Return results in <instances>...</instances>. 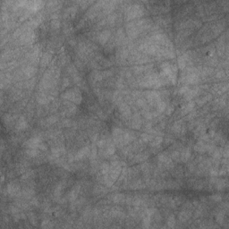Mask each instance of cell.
<instances>
[{"label":"cell","mask_w":229,"mask_h":229,"mask_svg":"<svg viewBox=\"0 0 229 229\" xmlns=\"http://www.w3.org/2000/svg\"><path fill=\"white\" fill-rule=\"evenodd\" d=\"M164 83H166V81L162 77L160 73L148 74L140 81V84L142 87H149V88H154V89L161 87Z\"/></svg>","instance_id":"1"},{"label":"cell","mask_w":229,"mask_h":229,"mask_svg":"<svg viewBox=\"0 0 229 229\" xmlns=\"http://www.w3.org/2000/svg\"><path fill=\"white\" fill-rule=\"evenodd\" d=\"M160 74L166 82L170 81L172 83H175L177 79V67L171 63L165 62L161 65Z\"/></svg>","instance_id":"2"},{"label":"cell","mask_w":229,"mask_h":229,"mask_svg":"<svg viewBox=\"0 0 229 229\" xmlns=\"http://www.w3.org/2000/svg\"><path fill=\"white\" fill-rule=\"evenodd\" d=\"M144 14V7L140 4H131L125 9V20L131 21L142 16Z\"/></svg>","instance_id":"3"},{"label":"cell","mask_w":229,"mask_h":229,"mask_svg":"<svg viewBox=\"0 0 229 229\" xmlns=\"http://www.w3.org/2000/svg\"><path fill=\"white\" fill-rule=\"evenodd\" d=\"M62 98L65 99H67L69 101L73 102L74 104H81V100H82V96H81L80 90L73 88V89H70L66 91V92H64V94L62 95Z\"/></svg>","instance_id":"4"},{"label":"cell","mask_w":229,"mask_h":229,"mask_svg":"<svg viewBox=\"0 0 229 229\" xmlns=\"http://www.w3.org/2000/svg\"><path fill=\"white\" fill-rule=\"evenodd\" d=\"M184 79L187 84H196L200 81V75L198 70L196 68H189Z\"/></svg>","instance_id":"5"},{"label":"cell","mask_w":229,"mask_h":229,"mask_svg":"<svg viewBox=\"0 0 229 229\" xmlns=\"http://www.w3.org/2000/svg\"><path fill=\"white\" fill-rule=\"evenodd\" d=\"M125 30H126L127 35H128L130 38H132V39L136 38V37L140 34V32L141 31V30L140 27L138 26L136 21H135V22H131V23H127L126 26H125Z\"/></svg>","instance_id":"6"},{"label":"cell","mask_w":229,"mask_h":229,"mask_svg":"<svg viewBox=\"0 0 229 229\" xmlns=\"http://www.w3.org/2000/svg\"><path fill=\"white\" fill-rule=\"evenodd\" d=\"M146 98L151 104L156 105L159 101L161 100V94H160V92H159L155 90H152V91H146Z\"/></svg>","instance_id":"7"},{"label":"cell","mask_w":229,"mask_h":229,"mask_svg":"<svg viewBox=\"0 0 229 229\" xmlns=\"http://www.w3.org/2000/svg\"><path fill=\"white\" fill-rule=\"evenodd\" d=\"M42 143L41 137L39 136H34L27 140L24 143V146L27 148H39L41 144Z\"/></svg>","instance_id":"8"},{"label":"cell","mask_w":229,"mask_h":229,"mask_svg":"<svg viewBox=\"0 0 229 229\" xmlns=\"http://www.w3.org/2000/svg\"><path fill=\"white\" fill-rule=\"evenodd\" d=\"M6 191H7L8 195L12 196V197L18 196V195H22L20 186H19L17 184H15V183H10V184H7V187H6Z\"/></svg>","instance_id":"9"},{"label":"cell","mask_w":229,"mask_h":229,"mask_svg":"<svg viewBox=\"0 0 229 229\" xmlns=\"http://www.w3.org/2000/svg\"><path fill=\"white\" fill-rule=\"evenodd\" d=\"M43 5H44L43 1H40V0H38V1H28L26 7H27L29 12L34 13V12L39 11Z\"/></svg>","instance_id":"10"},{"label":"cell","mask_w":229,"mask_h":229,"mask_svg":"<svg viewBox=\"0 0 229 229\" xmlns=\"http://www.w3.org/2000/svg\"><path fill=\"white\" fill-rule=\"evenodd\" d=\"M119 112L121 114L122 116L124 117V118H130L131 116H132V110H131V108L124 102H121L119 103Z\"/></svg>","instance_id":"11"},{"label":"cell","mask_w":229,"mask_h":229,"mask_svg":"<svg viewBox=\"0 0 229 229\" xmlns=\"http://www.w3.org/2000/svg\"><path fill=\"white\" fill-rule=\"evenodd\" d=\"M90 152H91V148L89 146L83 147L81 148L74 156V160H81L83 159H85L86 157L90 156Z\"/></svg>","instance_id":"12"},{"label":"cell","mask_w":229,"mask_h":229,"mask_svg":"<svg viewBox=\"0 0 229 229\" xmlns=\"http://www.w3.org/2000/svg\"><path fill=\"white\" fill-rule=\"evenodd\" d=\"M111 36V31L109 30H104L98 35V41L101 45H105Z\"/></svg>","instance_id":"13"},{"label":"cell","mask_w":229,"mask_h":229,"mask_svg":"<svg viewBox=\"0 0 229 229\" xmlns=\"http://www.w3.org/2000/svg\"><path fill=\"white\" fill-rule=\"evenodd\" d=\"M189 61H190V57L188 56V55L184 54L183 55H181L178 58V66L180 69H184L186 68V66H188Z\"/></svg>","instance_id":"14"},{"label":"cell","mask_w":229,"mask_h":229,"mask_svg":"<svg viewBox=\"0 0 229 229\" xmlns=\"http://www.w3.org/2000/svg\"><path fill=\"white\" fill-rule=\"evenodd\" d=\"M41 22V15H37L33 18H31L30 21H28V23L25 24L27 27H29L30 29H32V28L37 27Z\"/></svg>","instance_id":"15"},{"label":"cell","mask_w":229,"mask_h":229,"mask_svg":"<svg viewBox=\"0 0 229 229\" xmlns=\"http://www.w3.org/2000/svg\"><path fill=\"white\" fill-rule=\"evenodd\" d=\"M51 59H52V54L50 53V52H45L44 54L41 55V66H48L49 63H50V61H51Z\"/></svg>","instance_id":"16"},{"label":"cell","mask_w":229,"mask_h":229,"mask_svg":"<svg viewBox=\"0 0 229 229\" xmlns=\"http://www.w3.org/2000/svg\"><path fill=\"white\" fill-rule=\"evenodd\" d=\"M194 106H195V102L192 101V100H189L188 102H187L186 104H184V105L182 107V108H181L182 114L186 115V114H188L190 112H191V111L193 110Z\"/></svg>","instance_id":"17"},{"label":"cell","mask_w":229,"mask_h":229,"mask_svg":"<svg viewBox=\"0 0 229 229\" xmlns=\"http://www.w3.org/2000/svg\"><path fill=\"white\" fill-rule=\"evenodd\" d=\"M132 127L134 129H140L142 125V122H141V118L138 114H135L134 116L132 117Z\"/></svg>","instance_id":"18"},{"label":"cell","mask_w":229,"mask_h":229,"mask_svg":"<svg viewBox=\"0 0 229 229\" xmlns=\"http://www.w3.org/2000/svg\"><path fill=\"white\" fill-rule=\"evenodd\" d=\"M79 191H80V186L79 185H76L74 186L73 188L71 190V191L69 192L68 194V199L69 201L71 202H73L77 199L78 195H79Z\"/></svg>","instance_id":"19"},{"label":"cell","mask_w":229,"mask_h":229,"mask_svg":"<svg viewBox=\"0 0 229 229\" xmlns=\"http://www.w3.org/2000/svg\"><path fill=\"white\" fill-rule=\"evenodd\" d=\"M28 127V122L24 116H21L16 123V129L18 131H23Z\"/></svg>","instance_id":"20"},{"label":"cell","mask_w":229,"mask_h":229,"mask_svg":"<svg viewBox=\"0 0 229 229\" xmlns=\"http://www.w3.org/2000/svg\"><path fill=\"white\" fill-rule=\"evenodd\" d=\"M52 98H53V97L48 96V95L44 94V93H40V94L37 96V100H38V102H39L40 104H41V105L48 104Z\"/></svg>","instance_id":"21"},{"label":"cell","mask_w":229,"mask_h":229,"mask_svg":"<svg viewBox=\"0 0 229 229\" xmlns=\"http://www.w3.org/2000/svg\"><path fill=\"white\" fill-rule=\"evenodd\" d=\"M36 72H37V68L32 66H28L23 69V73L27 78L32 77L36 73Z\"/></svg>","instance_id":"22"},{"label":"cell","mask_w":229,"mask_h":229,"mask_svg":"<svg viewBox=\"0 0 229 229\" xmlns=\"http://www.w3.org/2000/svg\"><path fill=\"white\" fill-rule=\"evenodd\" d=\"M191 150H190V148H184L183 150H182V152L180 153V159H181V161L182 162H186L189 159H190V157H191Z\"/></svg>","instance_id":"23"},{"label":"cell","mask_w":229,"mask_h":229,"mask_svg":"<svg viewBox=\"0 0 229 229\" xmlns=\"http://www.w3.org/2000/svg\"><path fill=\"white\" fill-rule=\"evenodd\" d=\"M199 92V89L198 88H194V89H189V91L184 94V98L187 99V100H191L196 95L198 94Z\"/></svg>","instance_id":"24"},{"label":"cell","mask_w":229,"mask_h":229,"mask_svg":"<svg viewBox=\"0 0 229 229\" xmlns=\"http://www.w3.org/2000/svg\"><path fill=\"white\" fill-rule=\"evenodd\" d=\"M194 150L197 151V152H201V153H203V152H206L207 151V143L204 142V141H199L195 147H194Z\"/></svg>","instance_id":"25"},{"label":"cell","mask_w":229,"mask_h":229,"mask_svg":"<svg viewBox=\"0 0 229 229\" xmlns=\"http://www.w3.org/2000/svg\"><path fill=\"white\" fill-rule=\"evenodd\" d=\"M162 142H163V138H162L161 136H156V137H154L151 140V141L149 142V144H150L151 147L157 148V147H159V146L161 145Z\"/></svg>","instance_id":"26"},{"label":"cell","mask_w":229,"mask_h":229,"mask_svg":"<svg viewBox=\"0 0 229 229\" xmlns=\"http://www.w3.org/2000/svg\"><path fill=\"white\" fill-rule=\"evenodd\" d=\"M125 196H124V194H123V193H116V194H115V195H113L112 197H111V200L113 201V202H115V203H122V202H125Z\"/></svg>","instance_id":"27"},{"label":"cell","mask_w":229,"mask_h":229,"mask_svg":"<svg viewBox=\"0 0 229 229\" xmlns=\"http://www.w3.org/2000/svg\"><path fill=\"white\" fill-rule=\"evenodd\" d=\"M191 213L190 211H188V210H184V211H182L179 214V220L181 222H185V221L189 220V218L191 217Z\"/></svg>","instance_id":"28"},{"label":"cell","mask_w":229,"mask_h":229,"mask_svg":"<svg viewBox=\"0 0 229 229\" xmlns=\"http://www.w3.org/2000/svg\"><path fill=\"white\" fill-rule=\"evenodd\" d=\"M172 129H173V131L175 132V134H179L180 132L183 131V129H184V127L183 126L182 121H177L173 124V128Z\"/></svg>","instance_id":"29"},{"label":"cell","mask_w":229,"mask_h":229,"mask_svg":"<svg viewBox=\"0 0 229 229\" xmlns=\"http://www.w3.org/2000/svg\"><path fill=\"white\" fill-rule=\"evenodd\" d=\"M125 40V37H124V33H123V31L121 29H119L118 30H117V32H116V41L117 43H119V44H121L123 43V41Z\"/></svg>","instance_id":"30"},{"label":"cell","mask_w":229,"mask_h":229,"mask_svg":"<svg viewBox=\"0 0 229 229\" xmlns=\"http://www.w3.org/2000/svg\"><path fill=\"white\" fill-rule=\"evenodd\" d=\"M22 195L25 199H31L34 195V191L31 189H25L22 191Z\"/></svg>","instance_id":"31"},{"label":"cell","mask_w":229,"mask_h":229,"mask_svg":"<svg viewBox=\"0 0 229 229\" xmlns=\"http://www.w3.org/2000/svg\"><path fill=\"white\" fill-rule=\"evenodd\" d=\"M156 108H157L158 113H163V112H165V110L166 109V105L165 101L160 100V101H159V102L156 104Z\"/></svg>","instance_id":"32"},{"label":"cell","mask_w":229,"mask_h":229,"mask_svg":"<svg viewBox=\"0 0 229 229\" xmlns=\"http://www.w3.org/2000/svg\"><path fill=\"white\" fill-rule=\"evenodd\" d=\"M153 138H154V136L149 133H145V134H142L141 135V139L143 142H150Z\"/></svg>","instance_id":"33"},{"label":"cell","mask_w":229,"mask_h":229,"mask_svg":"<svg viewBox=\"0 0 229 229\" xmlns=\"http://www.w3.org/2000/svg\"><path fill=\"white\" fill-rule=\"evenodd\" d=\"M64 184H63V183H60V184H58L56 186H55V188L54 191V196L55 198H59L60 197V195H61V191H62V190H63V186Z\"/></svg>","instance_id":"34"},{"label":"cell","mask_w":229,"mask_h":229,"mask_svg":"<svg viewBox=\"0 0 229 229\" xmlns=\"http://www.w3.org/2000/svg\"><path fill=\"white\" fill-rule=\"evenodd\" d=\"M128 55H129V52H128L127 49L122 48V49L119 50V52L117 53V56H118V58H120L121 60H124V59H126V58L128 57Z\"/></svg>","instance_id":"35"},{"label":"cell","mask_w":229,"mask_h":229,"mask_svg":"<svg viewBox=\"0 0 229 229\" xmlns=\"http://www.w3.org/2000/svg\"><path fill=\"white\" fill-rule=\"evenodd\" d=\"M26 154L30 158H34L39 154V148H26Z\"/></svg>","instance_id":"36"},{"label":"cell","mask_w":229,"mask_h":229,"mask_svg":"<svg viewBox=\"0 0 229 229\" xmlns=\"http://www.w3.org/2000/svg\"><path fill=\"white\" fill-rule=\"evenodd\" d=\"M76 13V7L75 6H71V7H68L67 9L66 10V16H74V14Z\"/></svg>","instance_id":"37"},{"label":"cell","mask_w":229,"mask_h":229,"mask_svg":"<svg viewBox=\"0 0 229 229\" xmlns=\"http://www.w3.org/2000/svg\"><path fill=\"white\" fill-rule=\"evenodd\" d=\"M145 186H144V184H142V182L141 181H140V180H138V181H136L134 183H133L132 184H131V188L133 189H141V188H144Z\"/></svg>","instance_id":"38"},{"label":"cell","mask_w":229,"mask_h":229,"mask_svg":"<svg viewBox=\"0 0 229 229\" xmlns=\"http://www.w3.org/2000/svg\"><path fill=\"white\" fill-rule=\"evenodd\" d=\"M175 217L174 215L169 216L167 218V227H175Z\"/></svg>","instance_id":"39"},{"label":"cell","mask_w":229,"mask_h":229,"mask_svg":"<svg viewBox=\"0 0 229 229\" xmlns=\"http://www.w3.org/2000/svg\"><path fill=\"white\" fill-rule=\"evenodd\" d=\"M211 98H212V96L210 94L206 95V96H204L203 98H200V99L198 100V103H199V105H203V104H205L207 101H209Z\"/></svg>","instance_id":"40"},{"label":"cell","mask_w":229,"mask_h":229,"mask_svg":"<svg viewBox=\"0 0 229 229\" xmlns=\"http://www.w3.org/2000/svg\"><path fill=\"white\" fill-rule=\"evenodd\" d=\"M147 158H148V156H147L146 154L141 153V154H138V155L135 157L134 160L136 162H141V161H144Z\"/></svg>","instance_id":"41"},{"label":"cell","mask_w":229,"mask_h":229,"mask_svg":"<svg viewBox=\"0 0 229 229\" xmlns=\"http://www.w3.org/2000/svg\"><path fill=\"white\" fill-rule=\"evenodd\" d=\"M60 25H61V23H60V21L58 19H53L51 21V27L53 29H59Z\"/></svg>","instance_id":"42"},{"label":"cell","mask_w":229,"mask_h":229,"mask_svg":"<svg viewBox=\"0 0 229 229\" xmlns=\"http://www.w3.org/2000/svg\"><path fill=\"white\" fill-rule=\"evenodd\" d=\"M57 117L55 116H49L48 118H47L46 119V123H48V124H53L55 123V122L57 121Z\"/></svg>","instance_id":"43"},{"label":"cell","mask_w":229,"mask_h":229,"mask_svg":"<svg viewBox=\"0 0 229 229\" xmlns=\"http://www.w3.org/2000/svg\"><path fill=\"white\" fill-rule=\"evenodd\" d=\"M116 14H109L106 21H107V23H115V21H116Z\"/></svg>","instance_id":"44"},{"label":"cell","mask_w":229,"mask_h":229,"mask_svg":"<svg viewBox=\"0 0 229 229\" xmlns=\"http://www.w3.org/2000/svg\"><path fill=\"white\" fill-rule=\"evenodd\" d=\"M171 159H174V160H179L180 159V153H179L178 150H175V151L172 152Z\"/></svg>","instance_id":"45"},{"label":"cell","mask_w":229,"mask_h":229,"mask_svg":"<svg viewBox=\"0 0 229 229\" xmlns=\"http://www.w3.org/2000/svg\"><path fill=\"white\" fill-rule=\"evenodd\" d=\"M189 86L187 85H184V86H183V87H181L180 88V90H179V94L180 95H184L187 91H189Z\"/></svg>","instance_id":"46"},{"label":"cell","mask_w":229,"mask_h":229,"mask_svg":"<svg viewBox=\"0 0 229 229\" xmlns=\"http://www.w3.org/2000/svg\"><path fill=\"white\" fill-rule=\"evenodd\" d=\"M136 104H137L139 107L143 108V107H145V105H146V100H145V99H142V98H138V99L136 100Z\"/></svg>","instance_id":"47"},{"label":"cell","mask_w":229,"mask_h":229,"mask_svg":"<svg viewBox=\"0 0 229 229\" xmlns=\"http://www.w3.org/2000/svg\"><path fill=\"white\" fill-rule=\"evenodd\" d=\"M210 199L213 201V202H220L222 200V196L219 195V194H215V195H212L210 197Z\"/></svg>","instance_id":"48"},{"label":"cell","mask_w":229,"mask_h":229,"mask_svg":"<svg viewBox=\"0 0 229 229\" xmlns=\"http://www.w3.org/2000/svg\"><path fill=\"white\" fill-rule=\"evenodd\" d=\"M216 220L218 223H223L224 221V214L223 213H219L218 215L216 216Z\"/></svg>","instance_id":"49"},{"label":"cell","mask_w":229,"mask_h":229,"mask_svg":"<svg viewBox=\"0 0 229 229\" xmlns=\"http://www.w3.org/2000/svg\"><path fill=\"white\" fill-rule=\"evenodd\" d=\"M68 84H69L68 79H65V80H64V82H63V86H64V87H66Z\"/></svg>","instance_id":"50"}]
</instances>
